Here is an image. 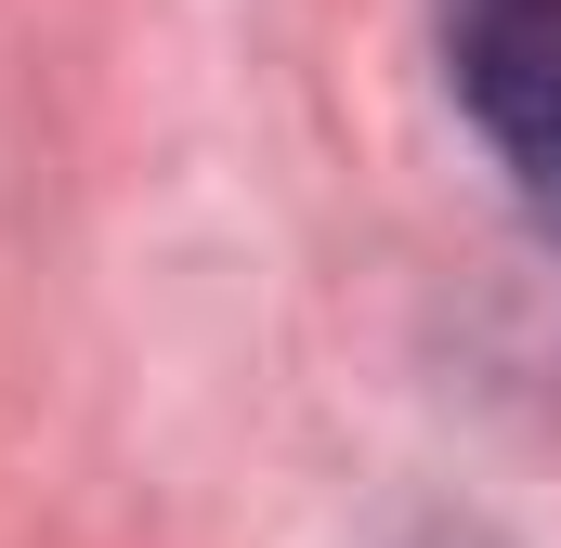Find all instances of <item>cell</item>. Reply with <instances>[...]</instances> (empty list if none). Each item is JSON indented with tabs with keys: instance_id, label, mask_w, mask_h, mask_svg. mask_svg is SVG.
<instances>
[{
	"instance_id": "2",
	"label": "cell",
	"mask_w": 561,
	"mask_h": 548,
	"mask_svg": "<svg viewBox=\"0 0 561 548\" xmlns=\"http://www.w3.org/2000/svg\"><path fill=\"white\" fill-rule=\"evenodd\" d=\"M419 548H496V536H457V523H444V536H419Z\"/></svg>"
},
{
	"instance_id": "1",
	"label": "cell",
	"mask_w": 561,
	"mask_h": 548,
	"mask_svg": "<svg viewBox=\"0 0 561 548\" xmlns=\"http://www.w3.org/2000/svg\"><path fill=\"white\" fill-rule=\"evenodd\" d=\"M444 79L510 196L561 236V0H444Z\"/></svg>"
}]
</instances>
